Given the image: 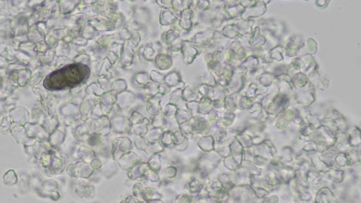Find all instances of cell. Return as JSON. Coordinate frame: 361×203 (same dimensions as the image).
<instances>
[{"label": "cell", "mask_w": 361, "mask_h": 203, "mask_svg": "<svg viewBox=\"0 0 361 203\" xmlns=\"http://www.w3.org/2000/svg\"><path fill=\"white\" fill-rule=\"evenodd\" d=\"M87 67L82 63L68 65L56 70L44 80V86L49 90H59L80 83L88 75Z\"/></svg>", "instance_id": "cell-1"}]
</instances>
